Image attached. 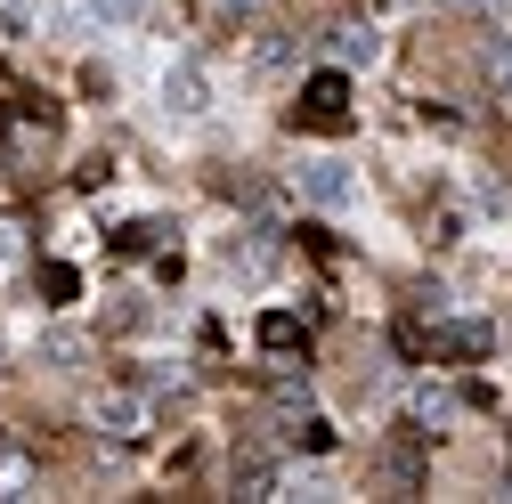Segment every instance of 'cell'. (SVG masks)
Listing matches in <instances>:
<instances>
[{
  "label": "cell",
  "instance_id": "obj_4",
  "mask_svg": "<svg viewBox=\"0 0 512 504\" xmlns=\"http://www.w3.org/2000/svg\"><path fill=\"white\" fill-rule=\"evenodd\" d=\"M163 106H171L179 122H196V114L212 106V82H204V66H196V57H179V66L163 74Z\"/></svg>",
  "mask_w": 512,
  "mask_h": 504
},
{
  "label": "cell",
  "instance_id": "obj_11",
  "mask_svg": "<svg viewBox=\"0 0 512 504\" xmlns=\"http://www.w3.org/2000/svg\"><path fill=\"white\" fill-rule=\"evenodd\" d=\"M155 236H163L155 220H131V228H114V252H155Z\"/></svg>",
  "mask_w": 512,
  "mask_h": 504
},
{
  "label": "cell",
  "instance_id": "obj_9",
  "mask_svg": "<svg viewBox=\"0 0 512 504\" xmlns=\"http://www.w3.org/2000/svg\"><path fill=\"white\" fill-rule=\"evenodd\" d=\"M334 57H342V66H366V57H374V33L342 25V33H334Z\"/></svg>",
  "mask_w": 512,
  "mask_h": 504
},
{
  "label": "cell",
  "instance_id": "obj_10",
  "mask_svg": "<svg viewBox=\"0 0 512 504\" xmlns=\"http://www.w3.org/2000/svg\"><path fill=\"white\" fill-rule=\"evenodd\" d=\"M41 293H49V301H74V293H82V277H74L66 261H49V269H41Z\"/></svg>",
  "mask_w": 512,
  "mask_h": 504
},
{
  "label": "cell",
  "instance_id": "obj_3",
  "mask_svg": "<svg viewBox=\"0 0 512 504\" xmlns=\"http://www.w3.org/2000/svg\"><path fill=\"white\" fill-rule=\"evenodd\" d=\"M301 204H317V212H342L350 196H358V179H350V163H301Z\"/></svg>",
  "mask_w": 512,
  "mask_h": 504
},
{
  "label": "cell",
  "instance_id": "obj_14",
  "mask_svg": "<svg viewBox=\"0 0 512 504\" xmlns=\"http://www.w3.org/2000/svg\"><path fill=\"white\" fill-rule=\"evenodd\" d=\"M0 269H17V228L0 220Z\"/></svg>",
  "mask_w": 512,
  "mask_h": 504
},
{
  "label": "cell",
  "instance_id": "obj_1",
  "mask_svg": "<svg viewBox=\"0 0 512 504\" xmlns=\"http://www.w3.org/2000/svg\"><path fill=\"white\" fill-rule=\"evenodd\" d=\"M293 122H309V131H350V82L342 74H309L301 98H293Z\"/></svg>",
  "mask_w": 512,
  "mask_h": 504
},
{
  "label": "cell",
  "instance_id": "obj_5",
  "mask_svg": "<svg viewBox=\"0 0 512 504\" xmlns=\"http://www.w3.org/2000/svg\"><path fill=\"white\" fill-rule=\"evenodd\" d=\"M431 350H439V358H480V350H496V326H488V318H456V326H431Z\"/></svg>",
  "mask_w": 512,
  "mask_h": 504
},
{
  "label": "cell",
  "instance_id": "obj_13",
  "mask_svg": "<svg viewBox=\"0 0 512 504\" xmlns=\"http://www.w3.org/2000/svg\"><path fill=\"white\" fill-rule=\"evenodd\" d=\"M488 74H496V90L512 98V41H496V49H488Z\"/></svg>",
  "mask_w": 512,
  "mask_h": 504
},
{
  "label": "cell",
  "instance_id": "obj_12",
  "mask_svg": "<svg viewBox=\"0 0 512 504\" xmlns=\"http://www.w3.org/2000/svg\"><path fill=\"white\" fill-rule=\"evenodd\" d=\"M106 423H114L122 439H131V431H139V399H106Z\"/></svg>",
  "mask_w": 512,
  "mask_h": 504
},
{
  "label": "cell",
  "instance_id": "obj_7",
  "mask_svg": "<svg viewBox=\"0 0 512 504\" xmlns=\"http://www.w3.org/2000/svg\"><path fill=\"white\" fill-rule=\"evenodd\" d=\"M236 496H277V456L269 448H244L236 456Z\"/></svg>",
  "mask_w": 512,
  "mask_h": 504
},
{
  "label": "cell",
  "instance_id": "obj_6",
  "mask_svg": "<svg viewBox=\"0 0 512 504\" xmlns=\"http://www.w3.org/2000/svg\"><path fill=\"white\" fill-rule=\"evenodd\" d=\"M277 261V228H244V244H228V269L236 277H261Z\"/></svg>",
  "mask_w": 512,
  "mask_h": 504
},
{
  "label": "cell",
  "instance_id": "obj_2",
  "mask_svg": "<svg viewBox=\"0 0 512 504\" xmlns=\"http://www.w3.org/2000/svg\"><path fill=\"white\" fill-rule=\"evenodd\" d=\"M155 17H163L155 0H74V9H66V33H82V25L122 33V25H155Z\"/></svg>",
  "mask_w": 512,
  "mask_h": 504
},
{
  "label": "cell",
  "instance_id": "obj_8",
  "mask_svg": "<svg viewBox=\"0 0 512 504\" xmlns=\"http://www.w3.org/2000/svg\"><path fill=\"white\" fill-rule=\"evenodd\" d=\"M301 342V318H293V309H269V318H261V350H293Z\"/></svg>",
  "mask_w": 512,
  "mask_h": 504
}]
</instances>
